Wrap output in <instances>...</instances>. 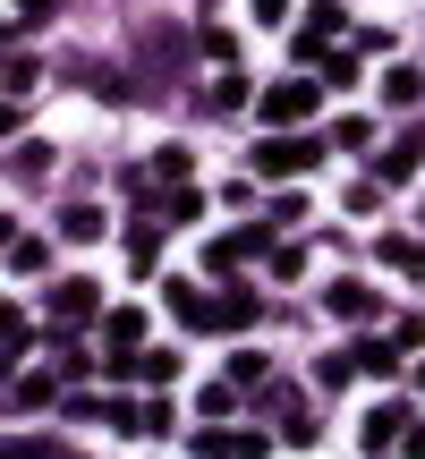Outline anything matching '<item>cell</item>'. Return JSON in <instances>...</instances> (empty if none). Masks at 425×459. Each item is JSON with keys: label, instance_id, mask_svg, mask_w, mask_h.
<instances>
[{"label": "cell", "instance_id": "6da1fadb", "mask_svg": "<svg viewBox=\"0 0 425 459\" xmlns=\"http://www.w3.org/2000/svg\"><path fill=\"white\" fill-rule=\"evenodd\" d=\"M315 153H324V145H307V136H273V145L256 153V170H264V179H290V170H315Z\"/></svg>", "mask_w": 425, "mask_h": 459}, {"label": "cell", "instance_id": "7a4b0ae2", "mask_svg": "<svg viewBox=\"0 0 425 459\" xmlns=\"http://www.w3.org/2000/svg\"><path fill=\"white\" fill-rule=\"evenodd\" d=\"M264 119H273V128L315 119V85H307V77H298V85H264Z\"/></svg>", "mask_w": 425, "mask_h": 459}, {"label": "cell", "instance_id": "3957f363", "mask_svg": "<svg viewBox=\"0 0 425 459\" xmlns=\"http://www.w3.org/2000/svg\"><path fill=\"white\" fill-rule=\"evenodd\" d=\"M392 443H409V409H400V400H383V409L366 417V451H392Z\"/></svg>", "mask_w": 425, "mask_h": 459}, {"label": "cell", "instance_id": "277c9868", "mask_svg": "<svg viewBox=\"0 0 425 459\" xmlns=\"http://www.w3.org/2000/svg\"><path fill=\"white\" fill-rule=\"evenodd\" d=\"M102 341H111V358H136V341H145V315H136V307H111V315H102Z\"/></svg>", "mask_w": 425, "mask_h": 459}, {"label": "cell", "instance_id": "5b68a950", "mask_svg": "<svg viewBox=\"0 0 425 459\" xmlns=\"http://www.w3.org/2000/svg\"><path fill=\"white\" fill-rule=\"evenodd\" d=\"M94 307H102V298H94V281H60V290H51V315H60V324H85Z\"/></svg>", "mask_w": 425, "mask_h": 459}, {"label": "cell", "instance_id": "8992f818", "mask_svg": "<svg viewBox=\"0 0 425 459\" xmlns=\"http://www.w3.org/2000/svg\"><path fill=\"white\" fill-rule=\"evenodd\" d=\"M212 324H256V290H230V298H212Z\"/></svg>", "mask_w": 425, "mask_h": 459}, {"label": "cell", "instance_id": "52a82bcc", "mask_svg": "<svg viewBox=\"0 0 425 459\" xmlns=\"http://www.w3.org/2000/svg\"><path fill=\"white\" fill-rule=\"evenodd\" d=\"M358 366H366V375H400V341H366Z\"/></svg>", "mask_w": 425, "mask_h": 459}, {"label": "cell", "instance_id": "ba28073f", "mask_svg": "<svg viewBox=\"0 0 425 459\" xmlns=\"http://www.w3.org/2000/svg\"><path fill=\"white\" fill-rule=\"evenodd\" d=\"M60 238H102V213H94V204H68V213H60Z\"/></svg>", "mask_w": 425, "mask_h": 459}, {"label": "cell", "instance_id": "9c48e42d", "mask_svg": "<svg viewBox=\"0 0 425 459\" xmlns=\"http://www.w3.org/2000/svg\"><path fill=\"white\" fill-rule=\"evenodd\" d=\"M136 375H153V383H170V375H179V349H145V358H136Z\"/></svg>", "mask_w": 425, "mask_h": 459}, {"label": "cell", "instance_id": "30bf717a", "mask_svg": "<svg viewBox=\"0 0 425 459\" xmlns=\"http://www.w3.org/2000/svg\"><path fill=\"white\" fill-rule=\"evenodd\" d=\"M375 170H383V179H409V170H417V145H383Z\"/></svg>", "mask_w": 425, "mask_h": 459}, {"label": "cell", "instance_id": "8fae6325", "mask_svg": "<svg viewBox=\"0 0 425 459\" xmlns=\"http://www.w3.org/2000/svg\"><path fill=\"white\" fill-rule=\"evenodd\" d=\"M383 94H392V102H417L425 77H417V68H392V77H383Z\"/></svg>", "mask_w": 425, "mask_h": 459}, {"label": "cell", "instance_id": "7c38bea8", "mask_svg": "<svg viewBox=\"0 0 425 459\" xmlns=\"http://www.w3.org/2000/svg\"><path fill=\"white\" fill-rule=\"evenodd\" d=\"M366 307H375V298H366L358 281H341V290H332V315H366Z\"/></svg>", "mask_w": 425, "mask_h": 459}, {"label": "cell", "instance_id": "4fadbf2b", "mask_svg": "<svg viewBox=\"0 0 425 459\" xmlns=\"http://www.w3.org/2000/svg\"><path fill=\"white\" fill-rule=\"evenodd\" d=\"M196 213H204V196H196V187H179V196L162 204V221H196Z\"/></svg>", "mask_w": 425, "mask_h": 459}, {"label": "cell", "instance_id": "5bb4252c", "mask_svg": "<svg viewBox=\"0 0 425 459\" xmlns=\"http://www.w3.org/2000/svg\"><path fill=\"white\" fill-rule=\"evenodd\" d=\"M9 9H17V26H43V17H51V0H9Z\"/></svg>", "mask_w": 425, "mask_h": 459}, {"label": "cell", "instance_id": "9a60e30c", "mask_svg": "<svg viewBox=\"0 0 425 459\" xmlns=\"http://www.w3.org/2000/svg\"><path fill=\"white\" fill-rule=\"evenodd\" d=\"M256 17H290V0H256Z\"/></svg>", "mask_w": 425, "mask_h": 459}, {"label": "cell", "instance_id": "2e32d148", "mask_svg": "<svg viewBox=\"0 0 425 459\" xmlns=\"http://www.w3.org/2000/svg\"><path fill=\"white\" fill-rule=\"evenodd\" d=\"M417 392H425V366H417Z\"/></svg>", "mask_w": 425, "mask_h": 459}, {"label": "cell", "instance_id": "e0dca14e", "mask_svg": "<svg viewBox=\"0 0 425 459\" xmlns=\"http://www.w3.org/2000/svg\"><path fill=\"white\" fill-rule=\"evenodd\" d=\"M0 238H9V221H0Z\"/></svg>", "mask_w": 425, "mask_h": 459}]
</instances>
